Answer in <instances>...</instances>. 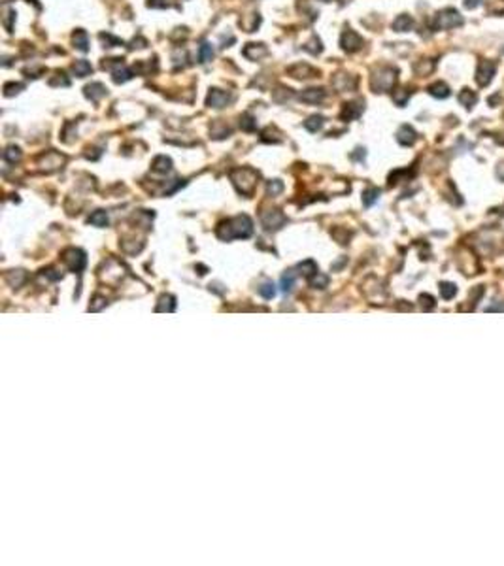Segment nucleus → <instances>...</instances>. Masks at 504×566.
<instances>
[{"label": "nucleus", "mask_w": 504, "mask_h": 566, "mask_svg": "<svg viewBox=\"0 0 504 566\" xmlns=\"http://www.w3.org/2000/svg\"><path fill=\"white\" fill-rule=\"evenodd\" d=\"M83 95H85L91 102H99L102 97H106V87H104L102 83H99V81H93V83H89L85 89H83Z\"/></svg>", "instance_id": "14"}, {"label": "nucleus", "mask_w": 504, "mask_h": 566, "mask_svg": "<svg viewBox=\"0 0 504 566\" xmlns=\"http://www.w3.org/2000/svg\"><path fill=\"white\" fill-rule=\"evenodd\" d=\"M12 19H15V12H8V19L4 21V27L8 32H12Z\"/></svg>", "instance_id": "42"}, {"label": "nucleus", "mask_w": 504, "mask_h": 566, "mask_svg": "<svg viewBox=\"0 0 504 566\" xmlns=\"http://www.w3.org/2000/svg\"><path fill=\"white\" fill-rule=\"evenodd\" d=\"M325 2H327V0H325Z\"/></svg>", "instance_id": "44"}, {"label": "nucleus", "mask_w": 504, "mask_h": 566, "mask_svg": "<svg viewBox=\"0 0 504 566\" xmlns=\"http://www.w3.org/2000/svg\"><path fill=\"white\" fill-rule=\"evenodd\" d=\"M484 2H485V0H464V8H468V10H476V8H480Z\"/></svg>", "instance_id": "40"}, {"label": "nucleus", "mask_w": 504, "mask_h": 566, "mask_svg": "<svg viewBox=\"0 0 504 566\" xmlns=\"http://www.w3.org/2000/svg\"><path fill=\"white\" fill-rule=\"evenodd\" d=\"M327 99V91L323 87H308L299 93V100H302L304 104H321Z\"/></svg>", "instance_id": "9"}, {"label": "nucleus", "mask_w": 504, "mask_h": 566, "mask_svg": "<svg viewBox=\"0 0 504 566\" xmlns=\"http://www.w3.org/2000/svg\"><path fill=\"white\" fill-rule=\"evenodd\" d=\"M99 38H101L102 42L106 43L104 47H117V45H123V40H119V38H116V36H112V34H108V32H106V34L102 32V34H101V36H99Z\"/></svg>", "instance_id": "35"}, {"label": "nucleus", "mask_w": 504, "mask_h": 566, "mask_svg": "<svg viewBox=\"0 0 504 566\" xmlns=\"http://www.w3.org/2000/svg\"><path fill=\"white\" fill-rule=\"evenodd\" d=\"M464 23L463 15L455 10V8H446L440 10L432 19V30H449V28H457Z\"/></svg>", "instance_id": "4"}, {"label": "nucleus", "mask_w": 504, "mask_h": 566, "mask_svg": "<svg viewBox=\"0 0 504 566\" xmlns=\"http://www.w3.org/2000/svg\"><path fill=\"white\" fill-rule=\"evenodd\" d=\"M62 263L66 264V268L70 272H81L87 264V257L81 249L78 247H68L62 251Z\"/></svg>", "instance_id": "5"}, {"label": "nucleus", "mask_w": 504, "mask_h": 566, "mask_svg": "<svg viewBox=\"0 0 504 566\" xmlns=\"http://www.w3.org/2000/svg\"><path fill=\"white\" fill-rule=\"evenodd\" d=\"M25 89L23 83H6L4 85V97H14L17 93H21Z\"/></svg>", "instance_id": "37"}, {"label": "nucleus", "mask_w": 504, "mask_h": 566, "mask_svg": "<svg viewBox=\"0 0 504 566\" xmlns=\"http://www.w3.org/2000/svg\"><path fill=\"white\" fill-rule=\"evenodd\" d=\"M363 43H364V40L361 38L355 30H351V28H346V30L342 32V36H340V45H342V49H344L346 53H355V51H359L361 47H363Z\"/></svg>", "instance_id": "7"}, {"label": "nucleus", "mask_w": 504, "mask_h": 566, "mask_svg": "<svg viewBox=\"0 0 504 566\" xmlns=\"http://www.w3.org/2000/svg\"><path fill=\"white\" fill-rule=\"evenodd\" d=\"M414 70H416L418 76H427V74H431L434 70V61H431V59H421V61H418L414 64Z\"/></svg>", "instance_id": "24"}, {"label": "nucleus", "mask_w": 504, "mask_h": 566, "mask_svg": "<svg viewBox=\"0 0 504 566\" xmlns=\"http://www.w3.org/2000/svg\"><path fill=\"white\" fill-rule=\"evenodd\" d=\"M410 95H412V93H410V89H395V91H393V100H395V104H397V106H401V108H403V106H406V102H408V99H410Z\"/></svg>", "instance_id": "29"}, {"label": "nucleus", "mask_w": 504, "mask_h": 566, "mask_svg": "<svg viewBox=\"0 0 504 566\" xmlns=\"http://www.w3.org/2000/svg\"><path fill=\"white\" fill-rule=\"evenodd\" d=\"M457 99H459V102H461L466 110H470V108H474L476 102H478V95H476L474 91H470L468 87H464V89H461V93H459Z\"/></svg>", "instance_id": "21"}, {"label": "nucleus", "mask_w": 504, "mask_h": 566, "mask_svg": "<svg viewBox=\"0 0 504 566\" xmlns=\"http://www.w3.org/2000/svg\"><path fill=\"white\" fill-rule=\"evenodd\" d=\"M2 157H4V161H6V162H10V164H15V162H19V161H21L23 153H21V149H19L17 145H8Z\"/></svg>", "instance_id": "25"}, {"label": "nucleus", "mask_w": 504, "mask_h": 566, "mask_svg": "<svg viewBox=\"0 0 504 566\" xmlns=\"http://www.w3.org/2000/svg\"><path fill=\"white\" fill-rule=\"evenodd\" d=\"M397 81H399V70L393 66H378L370 76V87L374 93L395 91Z\"/></svg>", "instance_id": "2"}, {"label": "nucleus", "mask_w": 504, "mask_h": 566, "mask_svg": "<svg viewBox=\"0 0 504 566\" xmlns=\"http://www.w3.org/2000/svg\"><path fill=\"white\" fill-rule=\"evenodd\" d=\"M310 285H312V287H316V289H325V287L329 285V276H325V274H319V272H317L316 276L310 280Z\"/></svg>", "instance_id": "33"}, {"label": "nucleus", "mask_w": 504, "mask_h": 566, "mask_svg": "<svg viewBox=\"0 0 504 566\" xmlns=\"http://www.w3.org/2000/svg\"><path fill=\"white\" fill-rule=\"evenodd\" d=\"M497 72V62L495 61H480L476 68V83L480 87H487L493 81V76Z\"/></svg>", "instance_id": "6"}, {"label": "nucleus", "mask_w": 504, "mask_h": 566, "mask_svg": "<svg viewBox=\"0 0 504 566\" xmlns=\"http://www.w3.org/2000/svg\"><path fill=\"white\" fill-rule=\"evenodd\" d=\"M361 113H363V102H347V104H344V108H342L340 117L344 121H353V119L359 117Z\"/></svg>", "instance_id": "15"}, {"label": "nucleus", "mask_w": 504, "mask_h": 566, "mask_svg": "<svg viewBox=\"0 0 504 566\" xmlns=\"http://www.w3.org/2000/svg\"><path fill=\"white\" fill-rule=\"evenodd\" d=\"M240 127H242V130H245V132H253L255 128H257V121H255V117L251 115L249 112L242 113V117H240Z\"/></svg>", "instance_id": "28"}, {"label": "nucleus", "mask_w": 504, "mask_h": 566, "mask_svg": "<svg viewBox=\"0 0 504 566\" xmlns=\"http://www.w3.org/2000/svg\"><path fill=\"white\" fill-rule=\"evenodd\" d=\"M147 6H149V8L162 10V8H168V0H147Z\"/></svg>", "instance_id": "39"}, {"label": "nucleus", "mask_w": 504, "mask_h": 566, "mask_svg": "<svg viewBox=\"0 0 504 566\" xmlns=\"http://www.w3.org/2000/svg\"><path fill=\"white\" fill-rule=\"evenodd\" d=\"M72 72L76 78H87V76H91L93 74V66H91V62L89 61H83V59H80V61H76L72 64Z\"/></svg>", "instance_id": "20"}, {"label": "nucleus", "mask_w": 504, "mask_h": 566, "mask_svg": "<svg viewBox=\"0 0 504 566\" xmlns=\"http://www.w3.org/2000/svg\"><path fill=\"white\" fill-rule=\"evenodd\" d=\"M493 2H497V6H499L493 15H503L504 14V0H493Z\"/></svg>", "instance_id": "43"}, {"label": "nucleus", "mask_w": 504, "mask_h": 566, "mask_svg": "<svg viewBox=\"0 0 504 566\" xmlns=\"http://www.w3.org/2000/svg\"><path fill=\"white\" fill-rule=\"evenodd\" d=\"M378 197H380V189H376V187L366 189L364 195H363V202H364V206H372L376 200H378Z\"/></svg>", "instance_id": "31"}, {"label": "nucleus", "mask_w": 504, "mask_h": 566, "mask_svg": "<svg viewBox=\"0 0 504 566\" xmlns=\"http://www.w3.org/2000/svg\"><path fill=\"white\" fill-rule=\"evenodd\" d=\"M232 102V95H229L227 91L221 89H210L208 97H206V106L214 108V110H221L225 106H229Z\"/></svg>", "instance_id": "8"}, {"label": "nucleus", "mask_w": 504, "mask_h": 566, "mask_svg": "<svg viewBox=\"0 0 504 566\" xmlns=\"http://www.w3.org/2000/svg\"><path fill=\"white\" fill-rule=\"evenodd\" d=\"M427 91H429V95L434 97V99H447V97L451 95L449 87H447V83H444V81H434L432 85H429Z\"/></svg>", "instance_id": "19"}, {"label": "nucleus", "mask_w": 504, "mask_h": 566, "mask_svg": "<svg viewBox=\"0 0 504 566\" xmlns=\"http://www.w3.org/2000/svg\"><path fill=\"white\" fill-rule=\"evenodd\" d=\"M421 304H423L425 308H429V310L434 308V300H432V297H429V295H421Z\"/></svg>", "instance_id": "41"}, {"label": "nucleus", "mask_w": 504, "mask_h": 566, "mask_svg": "<svg viewBox=\"0 0 504 566\" xmlns=\"http://www.w3.org/2000/svg\"><path fill=\"white\" fill-rule=\"evenodd\" d=\"M89 223L93 226H106L108 225V213L104 212V210H97V212H93L91 215H89Z\"/></svg>", "instance_id": "26"}, {"label": "nucleus", "mask_w": 504, "mask_h": 566, "mask_svg": "<svg viewBox=\"0 0 504 566\" xmlns=\"http://www.w3.org/2000/svg\"><path fill=\"white\" fill-rule=\"evenodd\" d=\"M216 234L223 242H231L234 238H249L253 234V221L247 215H236L217 226Z\"/></svg>", "instance_id": "1"}, {"label": "nucleus", "mask_w": 504, "mask_h": 566, "mask_svg": "<svg viewBox=\"0 0 504 566\" xmlns=\"http://www.w3.org/2000/svg\"><path fill=\"white\" fill-rule=\"evenodd\" d=\"M287 74H289V76H291V78H295V80H310V78H316V76H317V70H316V68H312L310 64H302V62H297V64L289 66V68H287Z\"/></svg>", "instance_id": "11"}, {"label": "nucleus", "mask_w": 504, "mask_h": 566, "mask_svg": "<svg viewBox=\"0 0 504 566\" xmlns=\"http://www.w3.org/2000/svg\"><path fill=\"white\" fill-rule=\"evenodd\" d=\"M325 125V117L323 115H310L306 121H304V128L308 132H319Z\"/></svg>", "instance_id": "22"}, {"label": "nucleus", "mask_w": 504, "mask_h": 566, "mask_svg": "<svg viewBox=\"0 0 504 566\" xmlns=\"http://www.w3.org/2000/svg\"><path fill=\"white\" fill-rule=\"evenodd\" d=\"M299 270H301V274L302 276H306V278H312V276H316L317 274V264L310 259V261H304V263H301L299 264Z\"/></svg>", "instance_id": "30"}, {"label": "nucleus", "mask_w": 504, "mask_h": 566, "mask_svg": "<svg viewBox=\"0 0 504 566\" xmlns=\"http://www.w3.org/2000/svg\"><path fill=\"white\" fill-rule=\"evenodd\" d=\"M151 170L153 172H159V174H168L172 170V159L166 155H157L153 159Z\"/></svg>", "instance_id": "18"}, {"label": "nucleus", "mask_w": 504, "mask_h": 566, "mask_svg": "<svg viewBox=\"0 0 504 566\" xmlns=\"http://www.w3.org/2000/svg\"><path fill=\"white\" fill-rule=\"evenodd\" d=\"M266 55H268V47L264 43H247L244 47V57H247L249 61H259Z\"/></svg>", "instance_id": "12"}, {"label": "nucleus", "mask_w": 504, "mask_h": 566, "mask_svg": "<svg viewBox=\"0 0 504 566\" xmlns=\"http://www.w3.org/2000/svg\"><path fill=\"white\" fill-rule=\"evenodd\" d=\"M293 285H295V274H293V272L283 274V278H282V289L287 293V291L293 289Z\"/></svg>", "instance_id": "38"}, {"label": "nucleus", "mask_w": 504, "mask_h": 566, "mask_svg": "<svg viewBox=\"0 0 504 566\" xmlns=\"http://www.w3.org/2000/svg\"><path fill=\"white\" fill-rule=\"evenodd\" d=\"M130 78H132V70H130V68H127L125 64H123V66H119V68H116V70L112 72V80H114L116 83H127Z\"/></svg>", "instance_id": "23"}, {"label": "nucleus", "mask_w": 504, "mask_h": 566, "mask_svg": "<svg viewBox=\"0 0 504 566\" xmlns=\"http://www.w3.org/2000/svg\"><path fill=\"white\" fill-rule=\"evenodd\" d=\"M416 140H418V132L410 127V125H403V127L397 130V142L401 145H412Z\"/></svg>", "instance_id": "13"}, {"label": "nucleus", "mask_w": 504, "mask_h": 566, "mask_svg": "<svg viewBox=\"0 0 504 566\" xmlns=\"http://www.w3.org/2000/svg\"><path fill=\"white\" fill-rule=\"evenodd\" d=\"M266 191H268V195H272V197L280 195V193L283 191V182H280V180H270L268 185H266Z\"/></svg>", "instance_id": "36"}, {"label": "nucleus", "mask_w": 504, "mask_h": 566, "mask_svg": "<svg viewBox=\"0 0 504 566\" xmlns=\"http://www.w3.org/2000/svg\"><path fill=\"white\" fill-rule=\"evenodd\" d=\"M455 293H457V287L453 283H442L440 285V295H442L444 300H451L455 297Z\"/></svg>", "instance_id": "32"}, {"label": "nucleus", "mask_w": 504, "mask_h": 566, "mask_svg": "<svg viewBox=\"0 0 504 566\" xmlns=\"http://www.w3.org/2000/svg\"><path fill=\"white\" fill-rule=\"evenodd\" d=\"M393 30L395 32H408V30H412L414 28V19H412V15L408 14H401L395 17V21H393Z\"/></svg>", "instance_id": "16"}, {"label": "nucleus", "mask_w": 504, "mask_h": 566, "mask_svg": "<svg viewBox=\"0 0 504 566\" xmlns=\"http://www.w3.org/2000/svg\"><path fill=\"white\" fill-rule=\"evenodd\" d=\"M72 43L74 47L78 51H81V53H87L89 51V36H87V32L83 28H78L72 34Z\"/></svg>", "instance_id": "17"}, {"label": "nucleus", "mask_w": 504, "mask_h": 566, "mask_svg": "<svg viewBox=\"0 0 504 566\" xmlns=\"http://www.w3.org/2000/svg\"><path fill=\"white\" fill-rule=\"evenodd\" d=\"M212 57H214L212 43L204 40V42L201 43V47H199V61H201L202 64H204V62H210V61H212Z\"/></svg>", "instance_id": "27"}, {"label": "nucleus", "mask_w": 504, "mask_h": 566, "mask_svg": "<svg viewBox=\"0 0 504 566\" xmlns=\"http://www.w3.org/2000/svg\"><path fill=\"white\" fill-rule=\"evenodd\" d=\"M229 176H231V182L234 183V187L238 189V193H242L244 197H249L255 191L257 180H259V172H255V170L249 168V166L231 170Z\"/></svg>", "instance_id": "3"}, {"label": "nucleus", "mask_w": 504, "mask_h": 566, "mask_svg": "<svg viewBox=\"0 0 504 566\" xmlns=\"http://www.w3.org/2000/svg\"><path fill=\"white\" fill-rule=\"evenodd\" d=\"M259 295H261V297H262V298H266V300H270V298L276 297V289H274V283H270V282L262 283V285H261V287H259Z\"/></svg>", "instance_id": "34"}, {"label": "nucleus", "mask_w": 504, "mask_h": 566, "mask_svg": "<svg viewBox=\"0 0 504 566\" xmlns=\"http://www.w3.org/2000/svg\"><path fill=\"white\" fill-rule=\"evenodd\" d=\"M262 225L266 230H278L285 225V215L280 210H270L262 213Z\"/></svg>", "instance_id": "10"}]
</instances>
